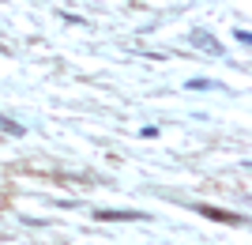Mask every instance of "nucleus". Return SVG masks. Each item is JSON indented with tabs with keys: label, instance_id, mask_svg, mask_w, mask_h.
Wrapping results in <instances>:
<instances>
[{
	"label": "nucleus",
	"instance_id": "5",
	"mask_svg": "<svg viewBox=\"0 0 252 245\" xmlns=\"http://www.w3.org/2000/svg\"><path fill=\"white\" fill-rule=\"evenodd\" d=\"M189 91H222V83H215V79H189Z\"/></svg>",
	"mask_w": 252,
	"mask_h": 245
},
{
	"label": "nucleus",
	"instance_id": "4",
	"mask_svg": "<svg viewBox=\"0 0 252 245\" xmlns=\"http://www.w3.org/2000/svg\"><path fill=\"white\" fill-rule=\"evenodd\" d=\"M0 132H8V136H23L27 128H23L19 121H11V117H4V113H0Z\"/></svg>",
	"mask_w": 252,
	"mask_h": 245
},
{
	"label": "nucleus",
	"instance_id": "1",
	"mask_svg": "<svg viewBox=\"0 0 252 245\" xmlns=\"http://www.w3.org/2000/svg\"><path fill=\"white\" fill-rule=\"evenodd\" d=\"M200 215H207V219H215V223H230V226H241L245 223V215H237V211H222V208H196Z\"/></svg>",
	"mask_w": 252,
	"mask_h": 245
},
{
	"label": "nucleus",
	"instance_id": "3",
	"mask_svg": "<svg viewBox=\"0 0 252 245\" xmlns=\"http://www.w3.org/2000/svg\"><path fill=\"white\" fill-rule=\"evenodd\" d=\"M192 45H200V49H207L211 57H219V53H222L219 38H211V34H203V31H192Z\"/></svg>",
	"mask_w": 252,
	"mask_h": 245
},
{
	"label": "nucleus",
	"instance_id": "2",
	"mask_svg": "<svg viewBox=\"0 0 252 245\" xmlns=\"http://www.w3.org/2000/svg\"><path fill=\"white\" fill-rule=\"evenodd\" d=\"M98 219H102V223H143V219H151L147 211H94Z\"/></svg>",
	"mask_w": 252,
	"mask_h": 245
}]
</instances>
